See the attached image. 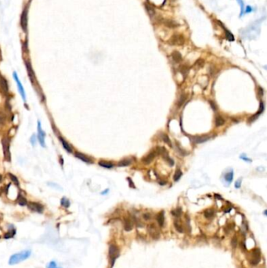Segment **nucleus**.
<instances>
[{
    "label": "nucleus",
    "mask_w": 267,
    "mask_h": 268,
    "mask_svg": "<svg viewBox=\"0 0 267 268\" xmlns=\"http://www.w3.org/2000/svg\"><path fill=\"white\" fill-rule=\"evenodd\" d=\"M264 20L262 18V20H258L252 23L250 26L246 27L245 29L242 32V34L248 38H254L260 34V25L262 21Z\"/></svg>",
    "instance_id": "1"
},
{
    "label": "nucleus",
    "mask_w": 267,
    "mask_h": 268,
    "mask_svg": "<svg viewBox=\"0 0 267 268\" xmlns=\"http://www.w3.org/2000/svg\"><path fill=\"white\" fill-rule=\"evenodd\" d=\"M31 255V251L30 249L27 250H23L21 252H16L11 256L9 260V264L10 265H15L17 263L23 262L24 260H27Z\"/></svg>",
    "instance_id": "2"
},
{
    "label": "nucleus",
    "mask_w": 267,
    "mask_h": 268,
    "mask_svg": "<svg viewBox=\"0 0 267 268\" xmlns=\"http://www.w3.org/2000/svg\"><path fill=\"white\" fill-rule=\"evenodd\" d=\"M185 42V38L182 35L175 34L173 35L168 40V43L173 46H182Z\"/></svg>",
    "instance_id": "3"
},
{
    "label": "nucleus",
    "mask_w": 267,
    "mask_h": 268,
    "mask_svg": "<svg viewBox=\"0 0 267 268\" xmlns=\"http://www.w3.org/2000/svg\"><path fill=\"white\" fill-rule=\"evenodd\" d=\"M4 158L6 161H10V140L7 137H3L2 140Z\"/></svg>",
    "instance_id": "4"
},
{
    "label": "nucleus",
    "mask_w": 267,
    "mask_h": 268,
    "mask_svg": "<svg viewBox=\"0 0 267 268\" xmlns=\"http://www.w3.org/2000/svg\"><path fill=\"white\" fill-rule=\"evenodd\" d=\"M27 207L30 210L36 212H39V213H42L44 210L43 206L42 204L38 203V202H28Z\"/></svg>",
    "instance_id": "5"
},
{
    "label": "nucleus",
    "mask_w": 267,
    "mask_h": 268,
    "mask_svg": "<svg viewBox=\"0 0 267 268\" xmlns=\"http://www.w3.org/2000/svg\"><path fill=\"white\" fill-rule=\"evenodd\" d=\"M45 136H46V133L44 132L43 130H42V126H41V122L38 121V139L39 143L42 145V147H46V144H45Z\"/></svg>",
    "instance_id": "6"
},
{
    "label": "nucleus",
    "mask_w": 267,
    "mask_h": 268,
    "mask_svg": "<svg viewBox=\"0 0 267 268\" xmlns=\"http://www.w3.org/2000/svg\"><path fill=\"white\" fill-rule=\"evenodd\" d=\"M0 92L3 94H7L9 92L8 82L1 74H0Z\"/></svg>",
    "instance_id": "7"
},
{
    "label": "nucleus",
    "mask_w": 267,
    "mask_h": 268,
    "mask_svg": "<svg viewBox=\"0 0 267 268\" xmlns=\"http://www.w3.org/2000/svg\"><path fill=\"white\" fill-rule=\"evenodd\" d=\"M118 248L114 245H111L110 248H109V255H110V258H111V262H112V265L114 263V261L116 260V258L118 257Z\"/></svg>",
    "instance_id": "8"
},
{
    "label": "nucleus",
    "mask_w": 267,
    "mask_h": 268,
    "mask_svg": "<svg viewBox=\"0 0 267 268\" xmlns=\"http://www.w3.org/2000/svg\"><path fill=\"white\" fill-rule=\"evenodd\" d=\"M14 79H15V81H16V84H17L18 90H19V93H21V95L22 99H23L24 101H25L26 99H25V93H24V88H23V86H22L21 82V81H20L19 79H18V76H17L16 72H14Z\"/></svg>",
    "instance_id": "9"
},
{
    "label": "nucleus",
    "mask_w": 267,
    "mask_h": 268,
    "mask_svg": "<svg viewBox=\"0 0 267 268\" xmlns=\"http://www.w3.org/2000/svg\"><path fill=\"white\" fill-rule=\"evenodd\" d=\"M260 251H259V249H255L252 252V259L250 260V263L252 265H257L258 263H259V261H260Z\"/></svg>",
    "instance_id": "10"
},
{
    "label": "nucleus",
    "mask_w": 267,
    "mask_h": 268,
    "mask_svg": "<svg viewBox=\"0 0 267 268\" xmlns=\"http://www.w3.org/2000/svg\"><path fill=\"white\" fill-rule=\"evenodd\" d=\"M27 10H24L23 11V13L21 16V26L22 29L24 32H26L27 30Z\"/></svg>",
    "instance_id": "11"
},
{
    "label": "nucleus",
    "mask_w": 267,
    "mask_h": 268,
    "mask_svg": "<svg viewBox=\"0 0 267 268\" xmlns=\"http://www.w3.org/2000/svg\"><path fill=\"white\" fill-rule=\"evenodd\" d=\"M156 154H157V153H156V151H155V150H154V151H152L150 152L147 155H146L145 157H143V158H142V162H143L144 164H146V165L150 164V163H151V162L154 159V158H155V156H156Z\"/></svg>",
    "instance_id": "12"
},
{
    "label": "nucleus",
    "mask_w": 267,
    "mask_h": 268,
    "mask_svg": "<svg viewBox=\"0 0 267 268\" xmlns=\"http://www.w3.org/2000/svg\"><path fill=\"white\" fill-rule=\"evenodd\" d=\"M26 67H27V73H28V75L30 77V79H31V81L32 83H34L35 81V74H34V71L32 70V68H31V64H30L28 61H26Z\"/></svg>",
    "instance_id": "13"
},
{
    "label": "nucleus",
    "mask_w": 267,
    "mask_h": 268,
    "mask_svg": "<svg viewBox=\"0 0 267 268\" xmlns=\"http://www.w3.org/2000/svg\"><path fill=\"white\" fill-rule=\"evenodd\" d=\"M75 157L78 158L79 159H81V161H83L85 162L86 163H92V160L90 159L88 156H86V154L80 153V152H75Z\"/></svg>",
    "instance_id": "14"
},
{
    "label": "nucleus",
    "mask_w": 267,
    "mask_h": 268,
    "mask_svg": "<svg viewBox=\"0 0 267 268\" xmlns=\"http://www.w3.org/2000/svg\"><path fill=\"white\" fill-rule=\"evenodd\" d=\"M59 139L60 142H61V144H62L63 147H64V148L68 152V153H72V147L71 146L70 144H68L67 141H65L64 139L62 138L61 136H59Z\"/></svg>",
    "instance_id": "15"
},
{
    "label": "nucleus",
    "mask_w": 267,
    "mask_h": 268,
    "mask_svg": "<svg viewBox=\"0 0 267 268\" xmlns=\"http://www.w3.org/2000/svg\"><path fill=\"white\" fill-rule=\"evenodd\" d=\"M189 71H190L189 66L186 64L181 65L180 68H179V71H180V73L182 74V75L183 76L184 78H186V75H188V73H189Z\"/></svg>",
    "instance_id": "16"
},
{
    "label": "nucleus",
    "mask_w": 267,
    "mask_h": 268,
    "mask_svg": "<svg viewBox=\"0 0 267 268\" xmlns=\"http://www.w3.org/2000/svg\"><path fill=\"white\" fill-rule=\"evenodd\" d=\"M172 57H173V60L176 63L180 62L183 60V57H182V55L178 51H174L172 53Z\"/></svg>",
    "instance_id": "17"
},
{
    "label": "nucleus",
    "mask_w": 267,
    "mask_h": 268,
    "mask_svg": "<svg viewBox=\"0 0 267 268\" xmlns=\"http://www.w3.org/2000/svg\"><path fill=\"white\" fill-rule=\"evenodd\" d=\"M146 9H147V13L150 15L151 18H153V17H155V15H156V13H155V10H154V7L151 5V4H147V3H146L145 4Z\"/></svg>",
    "instance_id": "18"
},
{
    "label": "nucleus",
    "mask_w": 267,
    "mask_h": 268,
    "mask_svg": "<svg viewBox=\"0 0 267 268\" xmlns=\"http://www.w3.org/2000/svg\"><path fill=\"white\" fill-rule=\"evenodd\" d=\"M163 24L165 25V26H167L168 27H171V28H175L178 26V24L177 23H175L174 21L173 20H164L163 21Z\"/></svg>",
    "instance_id": "19"
},
{
    "label": "nucleus",
    "mask_w": 267,
    "mask_h": 268,
    "mask_svg": "<svg viewBox=\"0 0 267 268\" xmlns=\"http://www.w3.org/2000/svg\"><path fill=\"white\" fill-rule=\"evenodd\" d=\"M124 229L126 231H129L132 229V221L128 218H125L124 219Z\"/></svg>",
    "instance_id": "20"
},
{
    "label": "nucleus",
    "mask_w": 267,
    "mask_h": 268,
    "mask_svg": "<svg viewBox=\"0 0 267 268\" xmlns=\"http://www.w3.org/2000/svg\"><path fill=\"white\" fill-rule=\"evenodd\" d=\"M157 220L160 227H163L164 223H165V216H164V212H161L160 213L157 214Z\"/></svg>",
    "instance_id": "21"
},
{
    "label": "nucleus",
    "mask_w": 267,
    "mask_h": 268,
    "mask_svg": "<svg viewBox=\"0 0 267 268\" xmlns=\"http://www.w3.org/2000/svg\"><path fill=\"white\" fill-rule=\"evenodd\" d=\"M210 139L209 136H198V137H194L193 138V141H194V143H196V144H201V143H203V142H205V141H208Z\"/></svg>",
    "instance_id": "22"
},
{
    "label": "nucleus",
    "mask_w": 267,
    "mask_h": 268,
    "mask_svg": "<svg viewBox=\"0 0 267 268\" xmlns=\"http://www.w3.org/2000/svg\"><path fill=\"white\" fill-rule=\"evenodd\" d=\"M204 215H205V217L207 219H210V218H212L214 215H215V211H214L213 208H208V209L205 210V212H204Z\"/></svg>",
    "instance_id": "23"
},
{
    "label": "nucleus",
    "mask_w": 267,
    "mask_h": 268,
    "mask_svg": "<svg viewBox=\"0 0 267 268\" xmlns=\"http://www.w3.org/2000/svg\"><path fill=\"white\" fill-rule=\"evenodd\" d=\"M155 151H156L157 154H158L159 155H162V156H163L164 154L168 153V151H166V149H165V147H160V146L157 147Z\"/></svg>",
    "instance_id": "24"
},
{
    "label": "nucleus",
    "mask_w": 267,
    "mask_h": 268,
    "mask_svg": "<svg viewBox=\"0 0 267 268\" xmlns=\"http://www.w3.org/2000/svg\"><path fill=\"white\" fill-rule=\"evenodd\" d=\"M99 165H100V166H102V167L107 169H111L114 166V165L112 163L109 162H106V161H100V162H99Z\"/></svg>",
    "instance_id": "25"
},
{
    "label": "nucleus",
    "mask_w": 267,
    "mask_h": 268,
    "mask_svg": "<svg viewBox=\"0 0 267 268\" xmlns=\"http://www.w3.org/2000/svg\"><path fill=\"white\" fill-rule=\"evenodd\" d=\"M162 157H163L164 160H165V162H167L168 164V165H170V166H173V165H174V161H173V160L169 157V155H168V153H166L165 154H164V155H163Z\"/></svg>",
    "instance_id": "26"
},
{
    "label": "nucleus",
    "mask_w": 267,
    "mask_h": 268,
    "mask_svg": "<svg viewBox=\"0 0 267 268\" xmlns=\"http://www.w3.org/2000/svg\"><path fill=\"white\" fill-rule=\"evenodd\" d=\"M186 98H187V95L185 94V93H183V94L181 95L180 97H179V100L178 101V103H177V105L178 107H181V106L183 105L184 103H185V101H186Z\"/></svg>",
    "instance_id": "27"
},
{
    "label": "nucleus",
    "mask_w": 267,
    "mask_h": 268,
    "mask_svg": "<svg viewBox=\"0 0 267 268\" xmlns=\"http://www.w3.org/2000/svg\"><path fill=\"white\" fill-rule=\"evenodd\" d=\"M162 139L163 141L165 142V144H167L170 147H172V142L170 141L169 137L168 136V135L165 134V133H162Z\"/></svg>",
    "instance_id": "28"
},
{
    "label": "nucleus",
    "mask_w": 267,
    "mask_h": 268,
    "mask_svg": "<svg viewBox=\"0 0 267 268\" xmlns=\"http://www.w3.org/2000/svg\"><path fill=\"white\" fill-rule=\"evenodd\" d=\"M17 202H18V204H19L20 206H22L27 205V200H26V199L24 198V197H23L22 195H19V196H18V198H17Z\"/></svg>",
    "instance_id": "29"
},
{
    "label": "nucleus",
    "mask_w": 267,
    "mask_h": 268,
    "mask_svg": "<svg viewBox=\"0 0 267 268\" xmlns=\"http://www.w3.org/2000/svg\"><path fill=\"white\" fill-rule=\"evenodd\" d=\"M221 26H222V28H223V29H224V31H225V33H226V37H227V39H228V40H229V41H233V40H234V38H233V35L232 34H231V33L229 32V31H228V30L226 29V28H225V27H224V26H222V25H221Z\"/></svg>",
    "instance_id": "30"
},
{
    "label": "nucleus",
    "mask_w": 267,
    "mask_h": 268,
    "mask_svg": "<svg viewBox=\"0 0 267 268\" xmlns=\"http://www.w3.org/2000/svg\"><path fill=\"white\" fill-rule=\"evenodd\" d=\"M131 164V160L129 159H124V160H121L118 162V165L119 167H122V166H128V165H129Z\"/></svg>",
    "instance_id": "31"
},
{
    "label": "nucleus",
    "mask_w": 267,
    "mask_h": 268,
    "mask_svg": "<svg viewBox=\"0 0 267 268\" xmlns=\"http://www.w3.org/2000/svg\"><path fill=\"white\" fill-rule=\"evenodd\" d=\"M237 2H238V3H239V5H240V16L241 17V16L244 15V8H245V7H244V1H243V0H237Z\"/></svg>",
    "instance_id": "32"
},
{
    "label": "nucleus",
    "mask_w": 267,
    "mask_h": 268,
    "mask_svg": "<svg viewBox=\"0 0 267 268\" xmlns=\"http://www.w3.org/2000/svg\"><path fill=\"white\" fill-rule=\"evenodd\" d=\"M225 123V120H224L221 116L216 117V126H221Z\"/></svg>",
    "instance_id": "33"
},
{
    "label": "nucleus",
    "mask_w": 267,
    "mask_h": 268,
    "mask_svg": "<svg viewBox=\"0 0 267 268\" xmlns=\"http://www.w3.org/2000/svg\"><path fill=\"white\" fill-rule=\"evenodd\" d=\"M60 204H61V206L65 207V208H68L70 206V201L68 200V198H63L60 201Z\"/></svg>",
    "instance_id": "34"
},
{
    "label": "nucleus",
    "mask_w": 267,
    "mask_h": 268,
    "mask_svg": "<svg viewBox=\"0 0 267 268\" xmlns=\"http://www.w3.org/2000/svg\"><path fill=\"white\" fill-rule=\"evenodd\" d=\"M15 234H16V230H14V229H12V230H10V231H9L8 233L6 234H5L4 238H5V239H9V238H13V237L15 235Z\"/></svg>",
    "instance_id": "35"
},
{
    "label": "nucleus",
    "mask_w": 267,
    "mask_h": 268,
    "mask_svg": "<svg viewBox=\"0 0 267 268\" xmlns=\"http://www.w3.org/2000/svg\"><path fill=\"white\" fill-rule=\"evenodd\" d=\"M47 268H62V267H59V266L57 265V263L56 261L52 260V261H50V262L48 263V265H47Z\"/></svg>",
    "instance_id": "36"
},
{
    "label": "nucleus",
    "mask_w": 267,
    "mask_h": 268,
    "mask_svg": "<svg viewBox=\"0 0 267 268\" xmlns=\"http://www.w3.org/2000/svg\"><path fill=\"white\" fill-rule=\"evenodd\" d=\"M174 227H175V230H177L178 232H179V233H183V228L179 223H178L177 221H175V223H174Z\"/></svg>",
    "instance_id": "37"
},
{
    "label": "nucleus",
    "mask_w": 267,
    "mask_h": 268,
    "mask_svg": "<svg viewBox=\"0 0 267 268\" xmlns=\"http://www.w3.org/2000/svg\"><path fill=\"white\" fill-rule=\"evenodd\" d=\"M182 176V172H181L180 169H177V170L175 171V175H174V180L175 181H178L179 178Z\"/></svg>",
    "instance_id": "38"
},
{
    "label": "nucleus",
    "mask_w": 267,
    "mask_h": 268,
    "mask_svg": "<svg viewBox=\"0 0 267 268\" xmlns=\"http://www.w3.org/2000/svg\"><path fill=\"white\" fill-rule=\"evenodd\" d=\"M9 176L10 177L11 180L14 182V184H16V186H19V181H18V180H17V178H16V176L11 173H9Z\"/></svg>",
    "instance_id": "39"
},
{
    "label": "nucleus",
    "mask_w": 267,
    "mask_h": 268,
    "mask_svg": "<svg viewBox=\"0 0 267 268\" xmlns=\"http://www.w3.org/2000/svg\"><path fill=\"white\" fill-rule=\"evenodd\" d=\"M233 176V173L232 172H231V173H227V175L225 176V180H226L228 183H230V182L232 181Z\"/></svg>",
    "instance_id": "40"
},
{
    "label": "nucleus",
    "mask_w": 267,
    "mask_h": 268,
    "mask_svg": "<svg viewBox=\"0 0 267 268\" xmlns=\"http://www.w3.org/2000/svg\"><path fill=\"white\" fill-rule=\"evenodd\" d=\"M5 122V115L0 111V125H3Z\"/></svg>",
    "instance_id": "41"
},
{
    "label": "nucleus",
    "mask_w": 267,
    "mask_h": 268,
    "mask_svg": "<svg viewBox=\"0 0 267 268\" xmlns=\"http://www.w3.org/2000/svg\"><path fill=\"white\" fill-rule=\"evenodd\" d=\"M172 214H173V216H175V217H179V216H180L181 208H177V209L173 210V211H172Z\"/></svg>",
    "instance_id": "42"
},
{
    "label": "nucleus",
    "mask_w": 267,
    "mask_h": 268,
    "mask_svg": "<svg viewBox=\"0 0 267 268\" xmlns=\"http://www.w3.org/2000/svg\"><path fill=\"white\" fill-rule=\"evenodd\" d=\"M204 64H205V61L202 59H199L198 60H197V62L195 63V65H197L198 68H201Z\"/></svg>",
    "instance_id": "43"
},
{
    "label": "nucleus",
    "mask_w": 267,
    "mask_h": 268,
    "mask_svg": "<svg viewBox=\"0 0 267 268\" xmlns=\"http://www.w3.org/2000/svg\"><path fill=\"white\" fill-rule=\"evenodd\" d=\"M252 11H253V9L250 5H248L246 8H244V13L245 14H249V13H251Z\"/></svg>",
    "instance_id": "44"
},
{
    "label": "nucleus",
    "mask_w": 267,
    "mask_h": 268,
    "mask_svg": "<svg viewBox=\"0 0 267 268\" xmlns=\"http://www.w3.org/2000/svg\"><path fill=\"white\" fill-rule=\"evenodd\" d=\"M164 2H165V0H154L153 4L157 5H162V4L164 3Z\"/></svg>",
    "instance_id": "45"
},
{
    "label": "nucleus",
    "mask_w": 267,
    "mask_h": 268,
    "mask_svg": "<svg viewBox=\"0 0 267 268\" xmlns=\"http://www.w3.org/2000/svg\"><path fill=\"white\" fill-rule=\"evenodd\" d=\"M209 104H210L211 107L212 108V109H213L214 111H216V110H217V107H216V105L215 104V103H214L213 101L210 100V101H209Z\"/></svg>",
    "instance_id": "46"
},
{
    "label": "nucleus",
    "mask_w": 267,
    "mask_h": 268,
    "mask_svg": "<svg viewBox=\"0 0 267 268\" xmlns=\"http://www.w3.org/2000/svg\"><path fill=\"white\" fill-rule=\"evenodd\" d=\"M237 242H238V241H237V238L234 237V238L232 239V241H231V244H232V246L233 247V248H235V247L237 246Z\"/></svg>",
    "instance_id": "47"
},
{
    "label": "nucleus",
    "mask_w": 267,
    "mask_h": 268,
    "mask_svg": "<svg viewBox=\"0 0 267 268\" xmlns=\"http://www.w3.org/2000/svg\"><path fill=\"white\" fill-rule=\"evenodd\" d=\"M31 143L32 144L33 146H35V136L33 135L31 137Z\"/></svg>",
    "instance_id": "48"
},
{
    "label": "nucleus",
    "mask_w": 267,
    "mask_h": 268,
    "mask_svg": "<svg viewBox=\"0 0 267 268\" xmlns=\"http://www.w3.org/2000/svg\"><path fill=\"white\" fill-rule=\"evenodd\" d=\"M143 218L146 219V220H147V219H151V215L149 213H144L143 214Z\"/></svg>",
    "instance_id": "49"
},
{
    "label": "nucleus",
    "mask_w": 267,
    "mask_h": 268,
    "mask_svg": "<svg viewBox=\"0 0 267 268\" xmlns=\"http://www.w3.org/2000/svg\"><path fill=\"white\" fill-rule=\"evenodd\" d=\"M240 180H238V182H237V183H236V184H235V187H237V188H239V187H240Z\"/></svg>",
    "instance_id": "50"
},
{
    "label": "nucleus",
    "mask_w": 267,
    "mask_h": 268,
    "mask_svg": "<svg viewBox=\"0 0 267 268\" xmlns=\"http://www.w3.org/2000/svg\"><path fill=\"white\" fill-rule=\"evenodd\" d=\"M2 180H3V176H2V175L0 174V182L2 181Z\"/></svg>",
    "instance_id": "51"
}]
</instances>
